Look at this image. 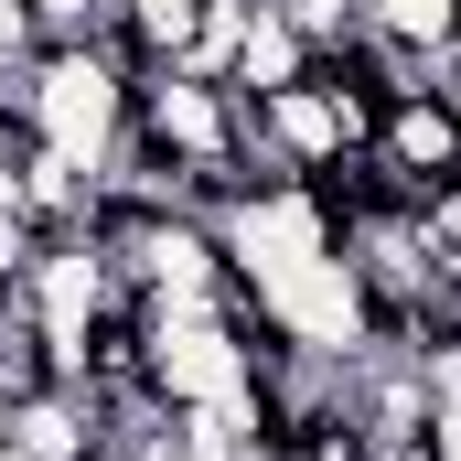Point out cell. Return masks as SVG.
<instances>
[{
    "label": "cell",
    "instance_id": "obj_3",
    "mask_svg": "<svg viewBox=\"0 0 461 461\" xmlns=\"http://www.w3.org/2000/svg\"><path fill=\"white\" fill-rule=\"evenodd\" d=\"M118 301V279H108V247L86 226H65V236H43L32 247V268H22V290H11V312L54 344V365H76V344H86V322Z\"/></svg>",
    "mask_w": 461,
    "mask_h": 461
},
{
    "label": "cell",
    "instance_id": "obj_5",
    "mask_svg": "<svg viewBox=\"0 0 461 461\" xmlns=\"http://www.w3.org/2000/svg\"><path fill=\"white\" fill-rule=\"evenodd\" d=\"M0 440L22 461H108V408L86 386H32L0 408Z\"/></svg>",
    "mask_w": 461,
    "mask_h": 461
},
{
    "label": "cell",
    "instance_id": "obj_7",
    "mask_svg": "<svg viewBox=\"0 0 461 461\" xmlns=\"http://www.w3.org/2000/svg\"><path fill=\"white\" fill-rule=\"evenodd\" d=\"M354 11H365V32H386V43H419V54H429V43L461 22V0H354Z\"/></svg>",
    "mask_w": 461,
    "mask_h": 461
},
{
    "label": "cell",
    "instance_id": "obj_2",
    "mask_svg": "<svg viewBox=\"0 0 461 461\" xmlns=\"http://www.w3.org/2000/svg\"><path fill=\"white\" fill-rule=\"evenodd\" d=\"M258 386V365H247V333H236L226 301H204V312H150V397L161 408H226Z\"/></svg>",
    "mask_w": 461,
    "mask_h": 461
},
{
    "label": "cell",
    "instance_id": "obj_11",
    "mask_svg": "<svg viewBox=\"0 0 461 461\" xmlns=\"http://www.w3.org/2000/svg\"><path fill=\"white\" fill-rule=\"evenodd\" d=\"M429 461H461V386H440V419H429Z\"/></svg>",
    "mask_w": 461,
    "mask_h": 461
},
{
    "label": "cell",
    "instance_id": "obj_10",
    "mask_svg": "<svg viewBox=\"0 0 461 461\" xmlns=\"http://www.w3.org/2000/svg\"><path fill=\"white\" fill-rule=\"evenodd\" d=\"M32 247H43V226H32L22 204H0V301L22 290V268H32Z\"/></svg>",
    "mask_w": 461,
    "mask_h": 461
},
{
    "label": "cell",
    "instance_id": "obj_9",
    "mask_svg": "<svg viewBox=\"0 0 461 461\" xmlns=\"http://www.w3.org/2000/svg\"><path fill=\"white\" fill-rule=\"evenodd\" d=\"M22 11H32L43 43H86V32H108V0H22Z\"/></svg>",
    "mask_w": 461,
    "mask_h": 461
},
{
    "label": "cell",
    "instance_id": "obj_6",
    "mask_svg": "<svg viewBox=\"0 0 461 461\" xmlns=\"http://www.w3.org/2000/svg\"><path fill=\"white\" fill-rule=\"evenodd\" d=\"M312 65H322V54H312V43H301V32H290V22H279L268 0H258V22L236 32V65H226V86H236V97H279V86H301Z\"/></svg>",
    "mask_w": 461,
    "mask_h": 461
},
{
    "label": "cell",
    "instance_id": "obj_8",
    "mask_svg": "<svg viewBox=\"0 0 461 461\" xmlns=\"http://www.w3.org/2000/svg\"><path fill=\"white\" fill-rule=\"evenodd\" d=\"M268 11H279L312 54H333V43H354V32H365V11H354V0H268Z\"/></svg>",
    "mask_w": 461,
    "mask_h": 461
},
{
    "label": "cell",
    "instance_id": "obj_1",
    "mask_svg": "<svg viewBox=\"0 0 461 461\" xmlns=\"http://www.w3.org/2000/svg\"><path fill=\"white\" fill-rule=\"evenodd\" d=\"M22 86H32V140H54V150H76L86 172H108L118 129H129V86H140V65L118 54L108 32H86V43H43Z\"/></svg>",
    "mask_w": 461,
    "mask_h": 461
},
{
    "label": "cell",
    "instance_id": "obj_12",
    "mask_svg": "<svg viewBox=\"0 0 461 461\" xmlns=\"http://www.w3.org/2000/svg\"><path fill=\"white\" fill-rule=\"evenodd\" d=\"M0 461H22V451H11V440H0Z\"/></svg>",
    "mask_w": 461,
    "mask_h": 461
},
{
    "label": "cell",
    "instance_id": "obj_4",
    "mask_svg": "<svg viewBox=\"0 0 461 461\" xmlns=\"http://www.w3.org/2000/svg\"><path fill=\"white\" fill-rule=\"evenodd\" d=\"M365 150H375L408 194L461 183V97H451V86H408V97H386V118H375Z\"/></svg>",
    "mask_w": 461,
    "mask_h": 461
}]
</instances>
